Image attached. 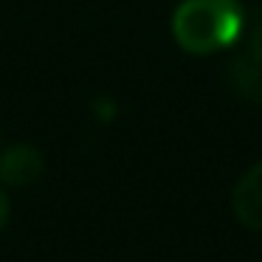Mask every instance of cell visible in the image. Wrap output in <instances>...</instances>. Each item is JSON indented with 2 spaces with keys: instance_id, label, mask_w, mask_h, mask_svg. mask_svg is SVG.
Instances as JSON below:
<instances>
[{
  "instance_id": "obj_1",
  "label": "cell",
  "mask_w": 262,
  "mask_h": 262,
  "mask_svg": "<svg viewBox=\"0 0 262 262\" xmlns=\"http://www.w3.org/2000/svg\"><path fill=\"white\" fill-rule=\"evenodd\" d=\"M243 9L237 0H181L172 12V37L189 57L226 51L243 34Z\"/></svg>"
},
{
  "instance_id": "obj_2",
  "label": "cell",
  "mask_w": 262,
  "mask_h": 262,
  "mask_svg": "<svg viewBox=\"0 0 262 262\" xmlns=\"http://www.w3.org/2000/svg\"><path fill=\"white\" fill-rule=\"evenodd\" d=\"M48 169L46 152L31 141L0 144V186L26 189L42 181Z\"/></svg>"
},
{
  "instance_id": "obj_3",
  "label": "cell",
  "mask_w": 262,
  "mask_h": 262,
  "mask_svg": "<svg viewBox=\"0 0 262 262\" xmlns=\"http://www.w3.org/2000/svg\"><path fill=\"white\" fill-rule=\"evenodd\" d=\"M231 211L239 226L262 234V161L237 178L231 189Z\"/></svg>"
},
{
  "instance_id": "obj_4",
  "label": "cell",
  "mask_w": 262,
  "mask_h": 262,
  "mask_svg": "<svg viewBox=\"0 0 262 262\" xmlns=\"http://www.w3.org/2000/svg\"><path fill=\"white\" fill-rule=\"evenodd\" d=\"M226 76H228V85H231L234 96L245 99V102H254V104L262 102V65L254 57H248V54L245 57H231Z\"/></svg>"
},
{
  "instance_id": "obj_5",
  "label": "cell",
  "mask_w": 262,
  "mask_h": 262,
  "mask_svg": "<svg viewBox=\"0 0 262 262\" xmlns=\"http://www.w3.org/2000/svg\"><path fill=\"white\" fill-rule=\"evenodd\" d=\"M248 57H254L256 62L262 65V20L251 29V34H248Z\"/></svg>"
},
{
  "instance_id": "obj_6",
  "label": "cell",
  "mask_w": 262,
  "mask_h": 262,
  "mask_svg": "<svg viewBox=\"0 0 262 262\" xmlns=\"http://www.w3.org/2000/svg\"><path fill=\"white\" fill-rule=\"evenodd\" d=\"M9 220H12V198H9L6 186H0V234L6 231Z\"/></svg>"
},
{
  "instance_id": "obj_7",
  "label": "cell",
  "mask_w": 262,
  "mask_h": 262,
  "mask_svg": "<svg viewBox=\"0 0 262 262\" xmlns=\"http://www.w3.org/2000/svg\"><path fill=\"white\" fill-rule=\"evenodd\" d=\"M0 144H3V130H0Z\"/></svg>"
}]
</instances>
